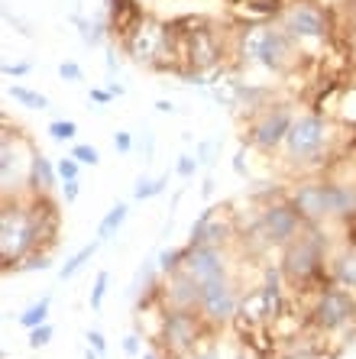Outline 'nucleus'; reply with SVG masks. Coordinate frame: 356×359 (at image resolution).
<instances>
[{"label": "nucleus", "instance_id": "obj_1", "mask_svg": "<svg viewBox=\"0 0 356 359\" xmlns=\"http://www.w3.org/2000/svg\"><path fill=\"white\" fill-rule=\"evenodd\" d=\"M55 226L58 220L49 201L39 204V198H36L33 204H20V201L10 204V198H4V210H0V259H4V269H17V262L39 246L42 236L55 233Z\"/></svg>", "mask_w": 356, "mask_h": 359}, {"label": "nucleus", "instance_id": "obj_2", "mask_svg": "<svg viewBox=\"0 0 356 359\" xmlns=\"http://www.w3.org/2000/svg\"><path fill=\"white\" fill-rule=\"evenodd\" d=\"M324 252H327V236L315 224H305L298 240L285 246V259H282V276L291 285H311L324 272Z\"/></svg>", "mask_w": 356, "mask_h": 359}, {"label": "nucleus", "instance_id": "obj_3", "mask_svg": "<svg viewBox=\"0 0 356 359\" xmlns=\"http://www.w3.org/2000/svg\"><path fill=\"white\" fill-rule=\"evenodd\" d=\"M295 55H298L295 39L285 29H272V26H246L243 29V59H253L272 72H285L295 62Z\"/></svg>", "mask_w": 356, "mask_h": 359}, {"label": "nucleus", "instance_id": "obj_4", "mask_svg": "<svg viewBox=\"0 0 356 359\" xmlns=\"http://www.w3.org/2000/svg\"><path fill=\"white\" fill-rule=\"evenodd\" d=\"M166 46H169L166 23H159V20H152V17H143L140 23L124 36L126 55H130L133 62H140V65L162 68V62H166Z\"/></svg>", "mask_w": 356, "mask_h": 359}, {"label": "nucleus", "instance_id": "obj_5", "mask_svg": "<svg viewBox=\"0 0 356 359\" xmlns=\"http://www.w3.org/2000/svg\"><path fill=\"white\" fill-rule=\"evenodd\" d=\"M353 318H356V298L350 294V288L334 285V282L327 288H321L315 308H311L315 327H321V330H340V327L350 324Z\"/></svg>", "mask_w": 356, "mask_h": 359}, {"label": "nucleus", "instance_id": "obj_6", "mask_svg": "<svg viewBox=\"0 0 356 359\" xmlns=\"http://www.w3.org/2000/svg\"><path fill=\"white\" fill-rule=\"evenodd\" d=\"M305 224L308 220L295 210V204H269L259 214V230H263L265 243H279V246H289L291 240H298Z\"/></svg>", "mask_w": 356, "mask_h": 359}, {"label": "nucleus", "instance_id": "obj_7", "mask_svg": "<svg viewBox=\"0 0 356 359\" xmlns=\"http://www.w3.org/2000/svg\"><path fill=\"white\" fill-rule=\"evenodd\" d=\"M237 311H240V301H237V292H233V285L227 282V276L201 285L198 314L207 324H227V320L237 318Z\"/></svg>", "mask_w": 356, "mask_h": 359}, {"label": "nucleus", "instance_id": "obj_8", "mask_svg": "<svg viewBox=\"0 0 356 359\" xmlns=\"http://www.w3.org/2000/svg\"><path fill=\"white\" fill-rule=\"evenodd\" d=\"M324 142H327V123L324 117L317 114H308V117H298L291 123L289 136H285V146H289V156L291 159H315L317 152L324 149Z\"/></svg>", "mask_w": 356, "mask_h": 359}, {"label": "nucleus", "instance_id": "obj_9", "mask_svg": "<svg viewBox=\"0 0 356 359\" xmlns=\"http://www.w3.org/2000/svg\"><path fill=\"white\" fill-rule=\"evenodd\" d=\"M201 334V314L195 311H178V308H166L162 314V343H166L172 353H188Z\"/></svg>", "mask_w": 356, "mask_h": 359}, {"label": "nucleus", "instance_id": "obj_10", "mask_svg": "<svg viewBox=\"0 0 356 359\" xmlns=\"http://www.w3.org/2000/svg\"><path fill=\"white\" fill-rule=\"evenodd\" d=\"M282 29L291 36V39H327L331 26H327V17L324 10L315 7V4H291L285 13H282Z\"/></svg>", "mask_w": 356, "mask_h": 359}, {"label": "nucleus", "instance_id": "obj_11", "mask_svg": "<svg viewBox=\"0 0 356 359\" xmlns=\"http://www.w3.org/2000/svg\"><path fill=\"white\" fill-rule=\"evenodd\" d=\"M291 123H295V117H291L285 107L269 110V114H265L259 123L249 126V142H253L256 149H263V152L279 149L282 142H285V136H289Z\"/></svg>", "mask_w": 356, "mask_h": 359}, {"label": "nucleus", "instance_id": "obj_12", "mask_svg": "<svg viewBox=\"0 0 356 359\" xmlns=\"http://www.w3.org/2000/svg\"><path fill=\"white\" fill-rule=\"evenodd\" d=\"M182 269L188 272V276L198 278L201 285L227 276V262H224V252H220V246H188Z\"/></svg>", "mask_w": 356, "mask_h": 359}, {"label": "nucleus", "instance_id": "obj_13", "mask_svg": "<svg viewBox=\"0 0 356 359\" xmlns=\"http://www.w3.org/2000/svg\"><path fill=\"white\" fill-rule=\"evenodd\" d=\"M166 304L169 308H178V311H198L201 304V282L195 276H188L185 269L172 272L166 285Z\"/></svg>", "mask_w": 356, "mask_h": 359}, {"label": "nucleus", "instance_id": "obj_14", "mask_svg": "<svg viewBox=\"0 0 356 359\" xmlns=\"http://www.w3.org/2000/svg\"><path fill=\"white\" fill-rule=\"evenodd\" d=\"M214 210L217 208H204L201 217L191 224V236H188V246H220L230 233V224L224 220H214Z\"/></svg>", "mask_w": 356, "mask_h": 359}, {"label": "nucleus", "instance_id": "obj_15", "mask_svg": "<svg viewBox=\"0 0 356 359\" xmlns=\"http://www.w3.org/2000/svg\"><path fill=\"white\" fill-rule=\"evenodd\" d=\"M143 17H146V13H143V7L136 0H110V33L120 36V39H124Z\"/></svg>", "mask_w": 356, "mask_h": 359}, {"label": "nucleus", "instance_id": "obj_16", "mask_svg": "<svg viewBox=\"0 0 356 359\" xmlns=\"http://www.w3.org/2000/svg\"><path fill=\"white\" fill-rule=\"evenodd\" d=\"M55 165H52L49 159H46V156H39V152H36L33 156V165H29V184H33L36 191H49L52 184H55Z\"/></svg>", "mask_w": 356, "mask_h": 359}, {"label": "nucleus", "instance_id": "obj_17", "mask_svg": "<svg viewBox=\"0 0 356 359\" xmlns=\"http://www.w3.org/2000/svg\"><path fill=\"white\" fill-rule=\"evenodd\" d=\"M331 282L334 285H343V288H356V246H350L340 259H334Z\"/></svg>", "mask_w": 356, "mask_h": 359}, {"label": "nucleus", "instance_id": "obj_18", "mask_svg": "<svg viewBox=\"0 0 356 359\" xmlns=\"http://www.w3.org/2000/svg\"><path fill=\"white\" fill-rule=\"evenodd\" d=\"M126 214H130V208H126V204H114V208H110L107 214H104V220L98 224V240H100V243H107L110 236H117V230L124 226Z\"/></svg>", "mask_w": 356, "mask_h": 359}, {"label": "nucleus", "instance_id": "obj_19", "mask_svg": "<svg viewBox=\"0 0 356 359\" xmlns=\"http://www.w3.org/2000/svg\"><path fill=\"white\" fill-rule=\"evenodd\" d=\"M98 246H100V240H94V243H88V246H81V250H78L75 256H72V259L65 262V266L58 269V278H62V282H65V278L78 276V272H81V269L88 266V259H91L94 252H98Z\"/></svg>", "mask_w": 356, "mask_h": 359}, {"label": "nucleus", "instance_id": "obj_20", "mask_svg": "<svg viewBox=\"0 0 356 359\" xmlns=\"http://www.w3.org/2000/svg\"><path fill=\"white\" fill-rule=\"evenodd\" d=\"M7 94H10L13 100H17V104L29 107V110H46V107H49V97H46V94L29 91V88H23V84H10Z\"/></svg>", "mask_w": 356, "mask_h": 359}, {"label": "nucleus", "instance_id": "obj_21", "mask_svg": "<svg viewBox=\"0 0 356 359\" xmlns=\"http://www.w3.org/2000/svg\"><path fill=\"white\" fill-rule=\"evenodd\" d=\"M49 304L52 298H39L36 304H29V308L20 314V327H26V330H33V327H42V324H49Z\"/></svg>", "mask_w": 356, "mask_h": 359}, {"label": "nucleus", "instance_id": "obj_22", "mask_svg": "<svg viewBox=\"0 0 356 359\" xmlns=\"http://www.w3.org/2000/svg\"><path fill=\"white\" fill-rule=\"evenodd\" d=\"M243 10L246 13H253V17H282L285 13V0H246L243 4Z\"/></svg>", "mask_w": 356, "mask_h": 359}, {"label": "nucleus", "instance_id": "obj_23", "mask_svg": "<svg viewBox=\"0 0 356 359\" xmlns=\"http://www.w3.org/2000/svg\"><path fill=\"white\" fill-rule=\"evenodd\" d=\"M185 252H188V246H182V250H162L156 256V266L162 276H172V272H178V269L185 266Z\"/></svg>", "mask_w": 356, "mask_h": 359}, {"label": "nucleus", "instance_id": "obj_24", "mask_svg": "<svg viewBox=\"0 0 356 359\" xmlns=\"http://www.w3.org/2000/svg\"><path fill=\"white\" fill-rule=\"evenodd\" d=\"M166 184H169V175H162V178H140V182H136V188H133V198H136V201L156 198V194L166 191Z\"/></svg>", "mask_w": 356, "mask_h": 359}, {"label": "nucleus", "instance_id": "obj_25", "mask_svg": "<svg viewBox=\"0 0 356 359\" xmlns=\"http://www.w3.org/2000/svg\"><path fill=\"white\" fill-rule=\"evenodd\" d=\"M75 133H78L75 120H52V123H49V136L55 142H72V140H75Z\"/></svg>", "mask_w": 356, "mask_h": 359}, {"label": "nucleus", "instance_id": "obj_26", "mask_svg": "<svg viewBox=\"0 0 356 359\" xmlns=\"http://www.w3.org/2000/svg\"><path fill=\"white\" fill-rule=\"evenodd\" d=\"M107 285H110V272H98L94 278V288H91V311L104 308V294H107Z\"/></svg>", "mask_w": 356, "mask_h": 359}, {"label": "nucleus", "instance_id": "obj_27", "mask_svg": "<svg viewBox=\"0 0 356 359\" xmlns=\"http://www.w3.org/2000/svg\"><path fill=\"white\" fill-rule=\"evenodd\" d=\"M68 156H75L81 165H98V162H100V152L94 149V146H88V142H75Z\"/></svg>", "mask_w": 356, "mask_h": 359}, {"label": "nucleus", "instance_id": "obj_28", "mask_svg": "<svg viewBox=\"0 0 356 359\" xmlns=\"http://www.w3.org/2000/svg\"><path fill=\"white\" fill-rule=\"evenodd\" d=\"M55 172H58V178H62V182H75L78 172H81V162H78L75 156H65V159L55 162Z\"/></svg>", "mask_w": 356, "mask_h": 359}, {"label": "nucleus", "instance_id": "obj_29", "mask_svg": "<svg viewBox=\"0 0 356 359\" xmlns=\"http://www.w3.org/2000/svg\"><path fill=\"white\" fill-rule=\"evenodd\" d=\"M52 334H55V330H52V324L33 327V330H29V346H33V350H39V346H46V343L52 340Z\"/></svg>", "mask_w": 356, "mask_h": 359}, {"label": "nucleus", "instance_id": "obj_30", "mask_svg": "<svg viewBox=\"0 0 356 359\" xmlns=\"http://www.w3.org/2000/svg\"><path fill=\"white\" fill-rule=\"evenodd\" d=\"M36 269H39V272H46V269H49V256H46V252L29 256L26 262H17V272H36Z\"/></svg>", "mask_w": 356, "mask_h": 359}, {"label": "nucleus", "instance_id": "obj_31", "mask_svg": "<svg viewBox=\"0 0 356 359\" xmlns=\"http://www.w3.org/2000/svg\"><path fill=\"white\" fill-rule=\"evenodd\" d=\"M58 78L68 84L81 81V65H78V62H62V65H58Z\"/></svg>", "mask_w": 356, "mask_h": 359}, {"label": "nucleus", "instance_id": "obj_32", "mask_svg": "<svg viewBox=\"0 0 356 359\" xmlns=\"http://www.w3.org/2000/svg\"><path fill=\"white\" fill-rule=\"evenodd\" d=\"M214 149H217V140H204V142H198V156L195 159L201 162V165H211V156H214Z\"/></svg>", "mask_w": 356, "mask_h": 359}, {"label": "nucleus", "instance_id": "obj_33", "mask_svg": "<svg viewBox=\"0 0 356 359\" xmlns=\"http://www.w3.org/2000/svg\"><path fill=\"white\" fill-rule=\"evenodd\" d=\"M198 165H201L198 159H191V156H178V165H175V172H178L182 178H191L195 172H198Z\"/></svg>", "mask_w": 356, "mask_h": 359}, {"label": "nucleus", "instance_id": "obj_34", "mask_svg": "<svg viewBox=\"0 0 356 359\" xmlns=\"http://www.w3.org/2000/svg\"><path fill=\"white\" fill-rule=\"evenodd\" d=\"M78 194H81V182H78V178H75V182L62 184V198H65V204H75Z\"/></svg>", "mask_w": 356, "mask_h": 359}, {"label": "nucleus", "instance_id": "obj_35", "mask_svg": "<svg viewBox=\"0 0 356 359\" xmlns=\"http://www.w3.org/2000/svg\"><path fill=\"white\" fill-rule=\"evenodd\" d=\"M114 149H117V152H124V156H126V152L133 149V136H130V133H124V130H120V133H114Z\"/></svg>", "mask_w": 356, "mask_h": 359}, {"label": "nucleus", "instance_id": "obj_36", "mask_svg": "<svg viewBox=\"0 0 356 359\" xmlns=\"http://www.w3.org/2000/svg\"><path fill=\"white\" fill-rule=\"evenodd\" d=\"M29 62H20V65H4V78H23V75H29Z\"/></svg>", "mask_w": 356, "mask_h": 359}, {"label": "nucleus", "instance_id": "obj_37", "mask_svg": "<svg viewBox=\"0 0 356 359\" xmlns=\"http://www.w3.org/2000/svg\"><path fill=\"white\" fill-rule=\"evenodd\" d=\"M88 346H91L94 353H107V340H104L100 330H91V334H88Z\"/></svg>", "mask_w": 356, "mask_h": 359}, {"label": "nucleus", "instance_id": "obj_38", "mask_svg": "<svg viewBox=\"0 0 356 359\" xmlns=\"http://www.w3.org/2000/svg\"><path fill=\"white\" fill-rule=\"evenodd\" d=\"M91 100L98 104V107H104V104H110V100H114V91H104V88H91Z\"/></svg>", "mask_w": 356, "mask_h": 359}, {"label": "nucleus", "instance_id": "obj_39", "mask_svg": "<svg viewBox=\"0 0 356 359\" xmlns=\"http://www.w3.org/2000/svg\"><path fill=\"white\" fill-rule=\"evenodd\" d=\"M124 353H126V356H140V337H136V334L124 337Z\"/></svg>", "mask_w": 356, "mask_h": 359}, {"label": "nucleus", "instance_id": "obj_40", "mask_svg": "<svg viewBox=\"0 0 356 359\" xmlns=\"http://www.w3.org/2000/svg\"><path fill=\"white\" fill-rule=\"evenodd\" d=\"M233 172H237V175H246V165H243V149L233 156Z\"/></svg>", "mask_w": 356, "mask_h": 359}, {"label": "nucleus", "instance_id": "obj_41", "mask_svg": "<svg viewBox=\"0 0 356 359\" xmlns=\"http://www.w3.org/2000/svg\"><path fill=\"white\" fill-rule=\"evenodd\" d=\"M156 110H159V114H172V100H159V104H156Z\"/></svg>", "mask_w": 356, "mask_h": 359}, {"label": "nucleus", "instance_id": "obj_42", "mask_svg": "<svg viewBox=\"0 0 356 359\" xmlns=\"http://www.w3.org/2000/svg\"><path fill=\"white\" fill-rule=\"evenodd\" d=\"M211 191H214V182L207 178V182H204V188H201V194H204V198H211Z\"/></svg>", "mask_w": 356, "mask_h": 359}, {"label": "nucleus", "instance_id": "obj_43", "mask_svg": "<svg viewBox=\"0 0 356 359\" xmlns=\"http://www.w3.org/2000/svg\"><path fill=\"white\" fill-rule=\"evenodd\" d=\"M104 62H107V72H114V68H117V59H114V52H107V59H104Z\"/></svg>", "mask_w": 356, "mask_h": 359}, {"label": "nucleus", "instance_id": "obj_44", "mask_svg": "<svg viewBox=\"0 0 356 359\" xmlns=\"http://www.w3.org/2000/svg\"><path fill=\"white\" fill-rule=\"evenodd\" d=\"M84 359H100V353H91V346H88V356Z\"/></svg>", "mask_w": 356, "mask_h": 359}, {"label": "nucleus", "instance_id": "obj_45", "mask_svg": "<svg viewBox=\"0 0 356 359\" xmlns=\"http://www.w3.org/2000/svg\"><path fill=\"white\" fill-rule=\"evenodd\" d=\"M198 359H220L217 353H204V356H198Z\"/></svg>", "mask_w": 356, "mask_h": 359}, {"label": "nucleus", "instance_id": "obj_46", "mask_svg": "<svg viewBox=\"0 0 356 359\" xmlns=\"http://www.w3.org/2000/svg\"><path fill=\"white\" fill-rule=\"evenodd\" d=\"M143 359H159V356H156V353H143Z\"/></svg>", "mask_w": 356, "mask_h": 359}, {"label": "nucleus", "instance_id": "obj_47", "mask_svg": "<svg viewBox=\"0 0 356 359\" xmlns=\"http://www.w3.org/2000/svg\"><path fill=\"white\" fill-rule=\"evenodd\" d=\"M353 49H356V36H353Z\"/></svg>", "mask_w": 356, "mask_h": 359}, {"label": "nucleus", "instance_id": "obj_48", "mask_svg": "<svg viewBox=\"0 0 356 359\" xmlns=\"http://www.w3.org/2000/svg\"><path fill=\"white\" fill-rule=\"evenodd\" d=\"M237 359H246V356H237Z\"/></svg>", "mask_w": 356, "mask_h": 359}]
</instances>
